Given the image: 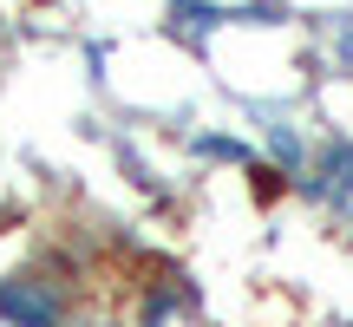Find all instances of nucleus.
<instances>
[{
    "mask_svg": "<svg viewBox=\"0 0 353 327\" xmlns=\"http://www.w3.org/2000/svg\"><path fill=\"white\" fill-rule=\"evenodd\" d=\"M59 315H65V301H59L52 281H39V275H7L0 281V321H13V327H59Z\"/></svg>",
    "mask_w": 353,
    "mask_h": 327,
    "instance_id": "2",
    "label": "nucleus"
},
{
    "mask_svg": "<svg viewBox=\"0 0 353 327\" xmlns=\"http://www.w3.org/2000/svg\"><path fill=\"white\" fill-rule=\"evenodd\" d=\"M301 197L327 203L341 223H353V144L347 138H334L327 151H321L314 170H301Z\"/></svg>",
    "mask_w": 353,
    "mask_h": 327,
    "instance_id": "1",
    "label": "nucleus"
},
{
    "mask_svg": "<svg viewBox=\"0 0 353 327\" xmlns=\"http://www.w3.org/2000/svg\"><path fill=\"white\" fill-rule=\"evenodd\" d=\"M268 144H275V157L301 177V138H288V125H268Z\"/></svg>",
    "mask_w": 353,
    "mask_h": 327,
    "instance_id": "3",
    "label": "nucleus"
}]
</instances>
